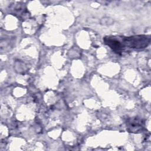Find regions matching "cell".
Segmentation results:
<instances>
[{"instance_id": "cell-1", "label": "cell", "mask_w": 151, "mask_h": 151, "mask_svg": "<svg viewBox=\"0 0 151 151\" xmlns=\"http://www.w3.org/2000/svg\"><path fill=\"white\" fill-rule=\"evenodd\" d=\"M150 43V38L146 35H134L131 37L115 36L113 41V48L115 52L120 54L129 49H142Z\"/></svg>"}, {"instance_id": "cell-2", "label": "cell", "mask_w": 151, "mask_h": 151, "mask_svg": "<svg viewBox=\"0 0 151 151\" xmlns=\"http://www.w3.org/2000/svg\"><path fill=\"white\" fill-rule=\"evenodd\" d=\"M128 131L131 133H138L142 131L144 127L143 120L138 117H131L126 122Z\"/></svg>"}]
</instances>
